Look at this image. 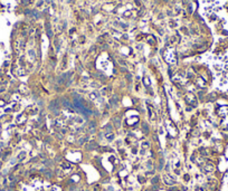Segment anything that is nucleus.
<instances>
[{
    "label": "nucleus",
    "instance_id": "nucleus-14",
    "mask_svg": "<svg viewBox=\"0 0 228 191\" xmlns=\"http://www.w3.org/2000/svg\"><path fill=\"white\" fill-rule=\"evenodd\" d=\"M75 121L77 122V123H82L83 120H82V119H81V117H76V119H75Z\"/></svg>",
    "mask_w": 228,
    "mask_h": 191
},
{
    "label": "nucleus",
    "instance_id": "nucleus-11",
    "mask_svg": "<svg viewBox=\"0 0 228 191\" xmlns=\"http://www.w3.org/2000/svg\"><path fill=\"white\" fill-rule=\"evenodd\" d=\"M25 156H26V152H21L19 156H17V160H23Z\"/></svg>",
    "mask_w": 228,
    "mask_h": 191
},
{
    "label": "nucleus",
    "instance_id": "nucleus-12",
    "mask_svg": "<svg viewBox=\"0 0 228 191\" xmlns=\"http://www.w3.org/2000/svg\"><path fill=\"white\" fill-rule=\"evenodd\" d=\"M87 141V137H81L79 140V144H84V142Z\"/></svg>",
    "mask_w": 228,
    "mask_h": 191
},
{
    "label": "nucleus",
    "instance_id": "nucleus-15",
    "mask_svg": "<svg viewBox=\"0 0 228 191\" xmlns=\"http://www.w3.org/2000/svg\"><path fill=\"white\" fill-rule=\"evenodd\" d=\"M142 146H143V148H148V146H149V144H148V142H144V143L142 144Z\"/></svg>",
    "mask_w": 228,
    "mask_h": 191
},
{
    "label": "nucleus",
    "instance_id": "nucleus-3",
    "mask_svg": "<svg viewBox=\"0 0 228 191\" xmlns=\"http://www.w3.org/2000/svg\"><path fill=\"white\" fill-rule=\"evenodd\" d=\"M141 129H142V132L144 133V134H148L150 132V129H149V125L146 124V123H143L141 125Z\"/></svg>",
    "mask_w": 228,
    "mask_h": 191
},
{
    "label": "nucleus",
    "instance_id": "nucleus-9",
    "mask_svg": "<svg viewBox=\"0 0 228 191\" xmlns=\"http://www.w3.org/2000/svg\"><path fill=\"white\" fill-rule=\"evenodd\" d=\"M159 180H160L159 179V177H154L153 179L151 180V183H152V186H156V184L159 182Z\"/></svg>",
    "mask_w": 228,
    "mask_h": 191
},
{
    "label": "nucleus",
    "instance_id": "nucleus-2",
    "mask_svg": "<svg viewBox=\"0 0 228 191\" xmlns=\"http://www.w3.org/2000/svg\"><path fill=\"white\" fill-rule=\"evenodd\" d=\"M96 148H97V143H96V142H90V143H87L86 145L87 151H93V150H95Z\"/></svg>",
    "mask_w": 228,
    "mask_h": 191
},
{
    "label": "nucleus",
    "instance_id": "nucleus-6",
    "mask_svg": "<svg viewBox=\"0 0 228 191\" xmlns=\"http://www.w3.org/2000/svg\"><path fill=\"white\" fill-rule=\"evenodd\" d=\"M112 129H113V125H111V124H106L105 126H104V130H105L106 133L111 132V131H112Z\"/></svg>",
    "mask_w": 228,
    "mask_h": 191
},
{
    "label": "nucleus",
    "instance_id": "nucleus-8",
    "mask_svg": "<svg viewBox=\"0 0 228 191\" xmlns=\"http://www.w3.org/2000/svg\"><path fill=\"white\" fill-rule=\"evenodd\" d=\"M88 129H96V122L95 121H91L90 123H88Z\"/></svg>",
    "mask_w": 228,
    "mask_h": 191
},
{
    "label": "nucleus",
    "instance_id": "nucleus-7",
    "mask_svg": "<svg viewBox=\"0 0 228 191\" xmlns=\"http://www.w3.org/2000/svg\"><path fill=\"white\" fill-rule=\"evenodd\" d=\"M105 137L109 141H112L114 139V134L113 133H111V132H109V133H106L105 134Z\"/></svg>",
    "mask_w": 228,
    "mask_h": 191
},
{
    "label": "nucleus",
    "instance_id": "nucleus-5",
    "mask_svg": "<svg viewBox=\"0 0 228 191\" xmlns=\"http://www.w3.org/2000/svg\"><path fill=\"white\" fill-rule=\"evenodd\" d=\"M113 123H114V125H115L116 128H120V126H121V120H120L119 117H114Z\"/></svg>",
    "mask_w": 228,
    "mask_h": 191
},
{
    "label": "nucleus",
    "instance_id": "nucleus-4",
    "mask_svg": "<svg viewBox=\"0 0 228 191\" xmlns=\"http://www.w3.org/2000/svg\"><path fill=\"white\" fill-rule=\"evenodd\" d=\"M60 104H62V106L65 107V109H68V107H71L72 106L69 101H66V100H62V101H60Z\"/></svg>",
    "mask_w": 228,
    "mask_h": 191
},
{
    "label": "nucleus",
    "instance_id": "nucleus-13",
    "mask_svg": "<svg viewBox=\"0 0 228 191\" xmlns=\"http://www.w3.org/2000/svg\"><path fill=\"white\" fill-rule=\"evenodd\" d=\"M96 96H97V95H96V92H94V93H92L90 95L91 100H95V98H96Z\"/></svg>",
    "mask_w": 228,
    "mask_h": 191
},
{
    "label": "nucleus",
    "instance_id": "nucleus-10",
    "mask_svg": "<svg viewBox=\"0 0 228 191\" xmlns=\"http://www.w3.org/2000/svg\"><path fill=\"white\" fill-rule=\"evenodd\" d=\"M158 169H159V171H161L162 169H163V160H162V159H160V161H159V165H158Z\"/></svg>",
    "mask_w": 228,
    "mask_h": 191
},
{
    "label": "nucleus",
    "instance_id": "nucleus-1",
    "mask_svg": "<svg viewBox=\"0 0 228 191\" xmlns=\"http://www.w3.org/2000/svg\"><path fill=\"white\" fill-rule=\"evenodd\" d=\"M48 109H51L53 113L57 114L58 113V109H60V104H59V102L57 100H53V101L49 103V106H48Z\"/></svg>",
    "mask_w": 228,
    "mask_h": 191
}]
</instances>
